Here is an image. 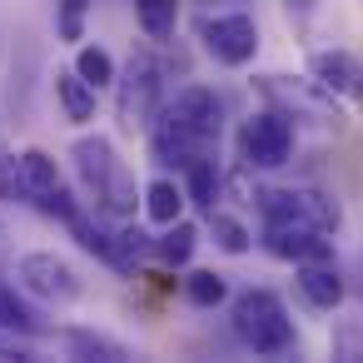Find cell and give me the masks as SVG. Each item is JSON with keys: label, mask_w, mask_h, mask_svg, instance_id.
Listing matches in <instances>:
<instances>
[{"label": "cell", "mask_w": 363, "mask_h": 363, "mask_svg": "<svg viewBox=\"0 0 363 363\" xmlns=\"http://www.w3.org/2000/svg\"><path fill=\"white\" fill-rule=\"evenodd\" d=\"M219 135H224V105H219V95L209 85H184L150 120V155L160 164L189 169L194 160L219 155Z\"/></svg>", "instance_id": "6da1fadb"}, {"label": "cell", "mask_w": 363, "mask_h": 363, "mask_svg": "<svg viewBox=\"0 0 363 363\" xmlns=\"http://www.w3.org/2000/svg\"><path fill=\"white\" fill-rule=\"evenodd\" d=\"M70 160H75V174H80V184H85V194H90V204H95V214H105V219L135 214V179H130V169L115 160V145H110L105 135L75 140Z\"/></svg>", "instance_id": "7a4b0ae2"}, {"label": "cell", "mask_w": 363, "mask_h": 363, "mask_svg": "<svg viewBox=\"0 0 363 363\" xmlns=\"http://www.w3.org/2000/svg\"><path fill=\"white\" fill-rule=\"evenodd\" d=\"M234 333L264 358H284V353L298 348L294 318H289V308L274 289H244L234 298Z\"/></svg>", "instance_id": "3957f363"}, {"label": "cell", "mask_w": 363, "mask_h": 363, "mask_svg": "<svg viewBox=\"0 0 363 363\" xmlns=\"http://www.w3.org/2000/svg\"><path fill=\"white\" fill-rule=\"evenodd\" d=\"M115 85H120L115 90V110H120V125L125 130L150 125L160 115V105H164V65L150 50L130 55V65H125V75H115Z\"/></svg>", "instance_id": "277c9868"}, {"label": "cell", "mask_w": 363, "mask_h": 363, "mask_svg": "<svg viewBox=\"0 0 363 363\" xmlns=\"http://www.w3.org/2000/svg\"><path fill=\"white\" fill-rule=\"evenodd\" d=\"M254 204H259V219H264V224H303V229L338 234V209H333V199H323V194H313V189H259Z\"/></svg>", "instance_id": "5b68a950"}, {"label": "cell", "mask_w": 363, "mask_h": 363, "mask_svg": "<svg viewBox=\"0 0 363 363\" xmlns=\"http://www.w3.org/2000/svg\"><path fill=\"white\" fill-rule=\"evenodd\" d=\"M239 150H244V160H249L254 169H279V164H289V155H294V120H289L284 110L254 115V120L244 125V135H239Z\"/></svg>", "instance_id": "8992f818"}, {"label": "cell", "mask_w": 363, "mask_h": 363, "mask_svg": "<svg viewBox=\"0 0 363 363\" xmlns=\"http://www.w3.org/2000/svg\"><path fill=\"white\" fill-rule=\"evenodd\" d=\"M16 279H21L26 294H35V298H45V303H75V298H80V274H75L60 254H45V249L26 254V259L16 264Z\"/></svg>", "instance_id": "52a82bcc"}, {"label": "cell", "mask_w": 363, "mask_h": 363, "mask_svg": "<svg viewBox=\"0 0 363 363\" xmlns=\"http://www.w3.org/2000/svg\"><path fill=\"white\" fill-rule=\"evenodd\" d=\"M199 40L224 70H244L259 50V26H254V16H214L199 26Z\"/></svg>", "instance_id": "ba28073f"}, {"label": "cell", "mask_w": 363, "mask_h": 363, "mask_svg": "<svg viewBox=\"0 0 363 363\" xmlns=\"http://www.w3.org/2000/svg\"><path fill=\"white\" fill-rule=\"evenodd\" d=\"M264 249L284 264H313V259H333V234L303 224H264Z\"/></svg>", "instance_id": "9c48e42d"}, {"label": "cell", "mask_w": 363, "mask_h": 363, "mask_svg": "<svg viewBox=\"0 0 363 363\" xmlns=\"http://www.w3.org/2000/svg\"><path fill=\"white\" fill-rule=\"evenodd\" d=\"M308 70H313V85H318L323 95H353V90L363 85V65H358L348 50H318V55L308 60Z\"/></svg>", "instance_id": "30bf717a"}, {"label": "cell", "mask_w": 363, "mask_h": 363, "mask_svg": "<svg viewBox=\"0 0 363 363\" xmlns=\"http://www.w3.org/2000/svg\"><path fill=\"white\" fill-rule=\"evenodd\" d=\"M298 294H303L313 308H338V303H343V274L333 269V259L298 264Z\"/></svg>", "instance_id": "8fae6325"}, {"label": "cell", "mask_w": 363, "mask_h": 363, "mask_svg": "<svg viewBox=\"0 0 363 363\" xmlns=\"http://www.w3.org/2000/svg\"><path fill=\"white\" fill-rule=\"evenodd\" d=\"M55 100H60V115L70 125H90L95 105H100V90L90 80H80L75 70H55Z\"/></svg>", "instance_id": "7c38bea8"}, {"label": "cell", "mask_w": 363, "mask_h": 363, "mask_svg": "<svg viewBox=\"0 0 363 363\" xmlns=\"http://www.w3.org/2000/svg\"><path fill=\"white\" fill-rule=\"evenodd\" d=\"M16 169H21V184H26V204H40L45 194H55L65 179L55 169V160L45 150H21L16 155Z\"/></svg>", "instance_id": "4fadbf2b"}, {"label": "cell", "mask_w": 363, "mask_h": 363, "mask_svg": "<svg viewBox=\"0 0 363 363\" xmlns=\"http://www.w3.org/2000/svg\"><path fill=\"white\" fill-rule=\"evenodd\" d=\"M65 348H70V358H85V363H130L135 358L120 338L95 333V328H65Z\"/></svg>", "instance_id": "5bb4252c"}, {"label": "cell", "mask_w": 363, "mask_h": 363, "mask_svg": "<svg viewBox=\"0 0 363 363\" xmlns=\"http://www.w3.org/2000/svg\"><path fill=\"white\" fill-rule=\"evenodd\" d=\"M194 244H199V229L179 214L174 224H164V234L155 239V254H160V264H169V269H184L189 259H194Z\"/></svg>", "instance_id": "9a60e30c"}, {"label": "cell", "mask_w": 363, "mask_h": 363, "mask_svg": "<svg viewBox=\"0 0 363 363\" xmlns=\"http://www.w3.org/2000/svg\"><path fill=\"white\" fill-rule=\"evenodd\" d=\"M145 249H155V244H150V234L125 224V229H115V234H110V254H105V264H110V269H120V274H135V264L145 259Z\"/></svg>", "instance_id": "2e32d148"}, {"label": "cell", "mask_w": 363, "mask_h": 363, "mask_svg": "<svg viewBox=\"0 0 363 363\" xmlns=\"http://www.w3.org/2000/svg\"><path fill=\"white\" fill-rule=\"evenodd\" d=\"M135 16L150 40H169L179 26V0H135Z\"/></svg>", "instance_id": "e0dca14e"}, {"label": "cell", "mask_w": 363, "mask_h": 363, "mask_svg": "<svg viewBox=\"0 0 363 363\" xmlns=\"http://www.w3.org/2000/svg\"><path fill=\"white\" fill-rule=\"evenodd\" d=\"M145 214H150L155 224H174V219L184 214V189H179L174 179H155V184H145Z\"/></svg>", "instance_id": "ac0fdd59"}, {"label": "cell", "mask_w": 363, "mask_h": 363, "mask_svg": "<svg viewBox=\"0 0 363 363\" xmlns=\"http://www.w3.org/2000/svg\"><path fill=\"white\" fill-rule=\"evenodd\" d=\"M184 174H189V184H184V199H194V204L214 209V199H219V155H209V160H194Z\"/></svg>", "instance_id": "d6986e66"}, {"label": "cell", "mask_w": 363, "mask_h": 363, "mask_svg": "<svg viewBox=\"0 0 363 363\" xmlns=\"http://www.w3.org/2000/svg\"><path fill=\"white\" fill-rule=\"evenodd\" d=\"M184 298H189L194 308H214V303L229 298V284H224V274H214V269H194V274L184 279Z\"/></svg>", "instance_id": "ffe728a7"}, {"label": "cell", "mask_w": 363, "mask_h": 363, "mask_svg": "<svg viewBox=\"0 0 363 363\" xmlns=\"http://www.w3.org/2000/svg\"><path fill=\"white\" fill-rule=\"evenodd\" d=\"M75 75L90 80L95 90L115 85V60H110V50H100V45H80V50H75Z\"/></svg>", "instance_id": "44dd1931"}, {"label": "cell", "mask_w": 363, "mask_h": 363, "mask_svg": "<svg viewBox=\"0 0 363 363\" xmlns=\"http://www.w3.org/2000/svg\"><path fill=\"white\" fill-rule=\"evenodd\" d=\"M65 229L75 234V244H80L85 254H95V259L110 254V234H115V229H105V214H95V219H90V214H75Z\"/></svg>", "instance_id": "7402d4cb"}, {"label": "cell", "mask_w": 363, "mask_h": 363, "mask_svg": "<svg viewBox=\"0 0 363 363\" xmlns=\"http://www.w3.org/2000/svg\"><path fill=\"white\" fill-rule=\"evenodd\" d=\"M209 234H214V244L224 254H249V244H254V234L234 214H224V209H209Z\"/></svg>", "instance_id": "603a6c76"}, {"label": "cell", "mask_w": 363, "mask_h": 363, "mask_svg": "<svg viewBox=\"0 0 363 363\" xmlns=\"http://www.w3.org/2000/svg\"><path fill=\"white\" fill-rule=\"evenodd\" d=\"M0 328H11V333H26V338H35L40 333V318L6 289V284H0Z\"/></svg>", "instance_id": "cb8c5ba5"}, {"label": "cell", "mask_w": 363, "mask_h": 363, "mask_svg": "<svg viewBox=\"0 0 363 363\" xmlns=\"http://www.w3.org/2000/svg\"><path fill=\"white\" fill-rule=\"evenodd\" d=\"M85 16H90V0H55V30L65 45L85 40Z\"/></svg>", "instance_id": "d4e9b609"}, {"label": "cell", "mask_w": 363, "mask_h": 363, "mask_svg": "<svg viewBox=\"0 0 363 363\" xmlns=\"http://www.w3.org/2000/svg\"><path fill=\"white\" fill-rule=\"evenodd\" d=\"M35 209H40V214H50V219H60V224H70V219L80 214V204H75V194H70L65 184H60L55 194H45V199H40Z\"/></svg>", "instance_id": "484cf974"}, {"label": "cell", "mask_w": 363, "mask_h": 363, "mask_svg": "<svg viewBox=\"0 0 363 363\" xmlns=\"http://www.w3.org/2000/svg\"><path fill=\"white\" fill-rule=\"evenodd\" d=\"M0 234H6V219H0Z\"/></svg>", "instance_id": "4316f807"}, {"label": "cell", "mask_w": 363, "mask_h": 363, "mask_svg": "<svg viewBox=\"0 0 363 363\" xmlns=\"http://www.w3.org/2000/svg\"><path fill=\"white\" fill-rule=\"evenodd\" d=\"M0 155H6V150H0Z\"/></svg>", "instance_id": "83f0119b"}, {"label": "cell", "mask_w": 363, "mask_h": 363, "mask_svg": "<svg viewBox=\"0 0 363 363\" xmlns=\"http://www.w3.org/2000/svg\"><path fill=\"white\" fill-rule=\"evenodd\" d=\"M358 90H363V85H358Z\"/></svg>", "instance_id": "f1b7e54d"}]
</instances>
